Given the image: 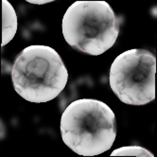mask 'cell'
Instances as JSON below:
<instances>
[{
    "label": "cell",
    "mask_w": 157,
    "mask_h": 157,
    "mask_svg": "<svg viewBox=\"0 0 157 157\" xmlns=\"http://www.w3.org/2000/svg\"><path fill=\"white\" fill-rule=\"evenodd\" d=\"M28 3H31V4H46V3H50L53 2V0H27Z\"/></svg>",
    "instance_id": "cell-7"
},
{
    "label": "cell",
    "mask_w": 157,
    "mask_h": 157,
    "mask_svg": "<svg viewBox=\"0 0 157 157\" xmlns=\"http://www.w3.org/2000/svg\"><path fill=\"white\" fill-rule=\"evenodd\" d=\"M122 22L105 1H76L63 15V34L74 49L98 56L115 44Z\"/></svg>",
    "instance_id": "cell-3"
},
{
    "label": "cell",
    "mask_w": 157,
    "mask_h": 157,
    "mask_svg": "<svg viewBox=\"0 0 157 157\" xmlns=\"http://www.w3.org/2000/svg\"><path fill=\"white\" fill-rule=\"evenodd\" d=\"M68 80V72L54 48L34 44L22 50L12 68L16 93L29 102H48L58 97Z\"/></svg>",
    "instance_id": "cell-2"
},
{
    "label": "cell",
    "mask_w": 157,
    "mask_h": 157,
    "mask_svg": "<svg viewBox=\"0 0 157 157\" xmlns=\"http://www.w3.org/2000/svg\"><path fill=\"white\" fill-rule=\"evenodd\" d=\"M17 28V14L13 7L7 0H2V48L13 39Z\"/></svg>",
    "instance_id": "cell-5"
},
{
    "label": "cell",
    "mask_w": 157,
    "mask_h": 157,
    "mask_svg": "<svg viewBox=\"0 0 157 157\" xmlns=\"http://www.w3.org/2000/svg\"><path fill=\"white\" fill-rule=\"evenodd\" d=\"M63 143L82 156H95L111 149L117 137L115 113L104 102L82 98L72 101L61 117Z\"/></svg>",
    "instance_id": "cell-1"
},
{
    "label": "cell",
    "mask_w": 157,
    "mask_h": 157,
    "mask_svg": "<svg viewBox=\"0 0 157 157\" xmlns=\"http://www.w3.org/2000/svg\"><path fill=\"white\" fill-rule=\"evenodd\" d=\"M155 55L147 49L133 48L114 60L109 83L123 103L145 105L155 98Z\"/></svg>",
    "instance_id": "cell-4"
},
{
    "label": "cell",
    "mask_w": 157,
    "mask_h": 157,
    "mask_svg": "<svg viewBox=\"0 0 157 157\" xmlns=\"http://www.w3.org/2000/svg\"><path fill=\"white\" fill-rule=\"evenodd\" d=\"M111 156H138V157H153L154 155L148 150L140 146H127L115 150Z\"/></svg>",
    "instance_id": "cell-6"
}]
</instances>
